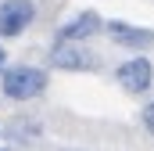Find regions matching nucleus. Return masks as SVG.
<instances>
[{"instance_id":"4","label":"nucleus","mask_w":154,"mask_h":151,"mask_svg":"<svg viewBox=\"0 0 154 151\" xmlns=\"http://www.w3.org/2000/svg\"><path fill=\"white\" fill-rule=\"evenodd\" d=\"M36 25V0H0V40H18Z\"/></svg>"},{"instance_id":"1","label":"nucleus","mask_w":154,"mask_h":151,"mask_svg":"<svg viewBox=\"0 0 154 151\" xmlns=\"http://www.w3.org/2000/svg\"><path fill=\"white\" fill-rule=\"evenodd\" d=\"M50 86V72L39 65H7L0 76V94L7 101H39Z\"/></svg>"},{"instance_id":"2","label":"nucleus","mask_w":154,"mask_h":151,"mask_svg":"<svg viewBox=\"0 0 154 151\" xmlns=\"http://www.w3.org/2000/svg\"><path fill=\"white\" fill-rule=\"evenodd\" d=\"M47 65L57 72H97L100 58L82 43H54L47 50Z\"/></svg>"},{"instance_id":"8","label":"nucleus","mask_w":154,"mask_h":151,"mask_svg":"<svg viewBox=\"0 0 154 151\" xmlns=\"http://www.w3.org/2000/svg\"><path fill=\"white\" fill-rule=\"evenodd\" d=\"M140 122H143V130H147V133L154 137V97L147 101V104H143V108H140Z\"/></svg>"},{"instance_id":"7","label":"nucleus","mask_w":154,"mask_h":151,"mask_svg":"<svg viewBox=\"0 0 154 151\" xmlns=\"http://www.w3.org/2000/svg\"><path fill=\"white\" fill-rule=\"evenodd\" d=\"M4 137L11 144H36L39 137H43V122H39L36 115H14L4 126Z\"/></svg>"},{"instance_id":"9","label":"nucleus","mask_w":154,"mask_h":151,"mask_svg":"<svg viewBox=\"0 0 154 151\" xmlns=\"http://www.w3.org/2000/svg\"><path fill=\"white\" fill-rule=\"evenodd\" d=\"M4 69H7V50H4V43H0V76H4Z\"/></svg>"},{"instance_id":"11","label":"nucleus","mask_w":154,"mask_h":151,"mask_svg":"<svg viewBox=\"0 0 154 151\" xmlns=\"http://www.w3.org/2000/svg\"><path fill=\"white\" fill-rule=\"evenodd\" d=\"M65 151H82V148H65Z\"/></svg>"},{"instance_id":"6","label":"nucleus","mask_w":154,"mask_h":151,"mask_svg":"<svg viewBox=\"0 0 154 151\" xmlns=\"http://www.w3.org/2000/svg\"><path fill=\"white\" fill-rule=\"evenodd\" d=\"M104 33L111 36L115 47H125V50H147L154 43V29H143V25H129V22H108Z\"/></svg>"},{"instance_id":"5","label":"nucleus","mask_w":154,"mask_h":151,"mask_svg":"<svg viewBox=\"0 0 154 151\" xmlns=\"http://www.w3.org/2000/svg\"><path fill=\"white\" fill-rule=\"evenodd\" d=\"M104 25L108 22L97 11H79L68 22L57 25V43H86V40H93L97 33H104Z\"/></svg>"},{"instance_id":"3","label":"nucleus","mask_w":154,"mask_h":151,"mask_svg":"<svg viewBox=\"0 0 154 151\" xmlns=\"http://www.w3.org/2000/svg\"><path fill=\"white\" fill-rule=\"evenodd\" d=\"M115 83L125 90V94L143 97V94L154 86V61H151V58H143V54L125 58L122 65H115Z\"/></svg>"},{"instance_id":"10","label":"nucleus","mask_w":154,"mask_h":151,"mask_svg":"<svg viewBox=\"0 0 154 151\" xmlns=\"http://www.w3.org/2000/svg\"><path fill=\"white\" fill-rule=\"evenodd\" d=\"M0 151H18V148H0Z\"/></svg>"},{"instance_id":"12","label":"nucleus","mask_w":154,"mask_h":151,"mask_svg":"<svg viewBox=\"0 0 154 151\" xmlns=\"http://www.w3.org/2000/svg\"><path fill=\"white\" fill-rule=\"evenodd\" d=\"M0 137H4V130H0Z\"/></svg>"}]
</instances>
